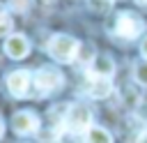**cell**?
Segmentation results:
<instances>
[{"mask_svg":"<svg viewBox=\"0 0 147 143\" xmlns=\"http://www.w3.org/2000/svg\"><path fill=\"white\" fill-rule=\"evenodd\" d=\"M80 51V44L71 35H53L48 42V55L57 62H74Z\"/></svg>","mask_w":147,"mask_h":143,"instance_id":"6da1fadb","label":"cell"},{"mask_svg":"<svg viewBox=\"0 0 147 143\" xmlns=\"http://www.w3.org/2000/svg\"><path fill=\"white\" fill-rule=\"evenodd\" d=\"M92 127V111L83 104H71L64 113V131L83 134Z\"/></svg>","mask_w":147,"mask_h":143,"instance_id":"7a4b0ae2","label":"cell"},{"mask_svg":"<svg viewBox=\"0 0 147 143\" xmlns=\"http://www.w3.org/2000/svg\"><path fill=\"white\" fill-rule=\"evenodd\" d=\"M142 32H145V21L133 12H122L115 18V35H119L122 39H136Z\"/></svg>","mask_w":147,"mask_h":143,"instance_id":"3957f363","label":"cell"},{"mask_svg":"<svg viewBox=\"0 0 147 143\" xmlns=\"http://www.w3.org/2000/svg\"><path fill=\"white\" fill-rule=\"evenodd\" d=\"M32 81L37 85V95H51L62 88V74L55 67H39Z\"/></svg>","mask_w":147,"mask_h":143,"instance_id":"277c9868","label":"cell"},{"mask_svg":"<svg viewBox=\"0 0 147 143\" xmlns=\"http://www.w3.org/2000/svg\"><path fill=\"white\" fill-rule=\"evenodd\" d=\"M30 85H32V74L28 69H16V72H11L7 76V90L16 99H23L30 92Z\"/></svg>","mask_w":147,"mask_h":143,"instance_id":"5b68a950","label":"cell"},{"mask_svg":"<svg viewBox=\"0 0 147 143\" xmlns=\"http://www.w3.org/2000/svg\"><path fill=\"white\" fill-rule=\"evenodd\" d=\"M11 129L18 136H32V134L39 131V118L32 111H18L11 118Z\"/></svg>","mask_w":147,"mask_h":143,"instance_id":"8992f818","label":"cell"},{"mask_svg":"<svg viewBox=\"0 0 147 143\" xmlns=\"http://www.w3.org/2000/svg\"><path fill=\"white\" fill-rule=\"evenodd\" d=\"M5 53L14 60H21L30 53V42L25 35H9L7 42H5Z\"/></svg>","mask_w":147,"mask_h":143,"instance_id":"52a82bcc","label":"cell"},{"mask_svg":"<svg viewBox=\"0 0 147 143\" xmlns=\"http://www.w3.org/2000/svg\"><path fill=\"white\" fill-rule=\"evenodd\" d=\"M115 74V65L108 55H96L92 58V65H90V76H96V78H110Z\"/></svg>","mask_w":147,"mask_h":143,"instance_id":"ba28073f","label":"cell"},{"mask_svg":"<svg viewBox=\"0 0 147 143\" xmlns=\"http://www.w3.org/2000/svg\"><path fill=\"white\" fill-rule=\"evenodd\" d=\"M110 92H113V83H110V78H96V76H90L87 95H90L92 99H106Z\"/></svg>","mask_w":147,"mask_h":143,"instance_id":"9c48e42d","label":"cell"},{"mask_svg":"<svg viewBox=\"0 0 147 143\" xmlns=\"http://www.w3.org/2000/svg\"><path fill=\"white\" fill-rule=\"evenodd\" d=\"M85 138H87V143H113V136L108 134V129L94 127V125L85 131Z\"/></svg>","mask_w":147,"mask_h":143,"instance_id":"30bf717a","label":"cell"},{"mask_svg":"<svg viewBox=\"0 0 147 143\" xmlns=\"http://www.w3.org/2000/svg\"><path fill=\"white\" fill-rule=\"evenodd\" d=\"M11 18H9V14L2 9V5H0V37H9V32H11Z\"/></svg>","mask_w":147,"mask_h":143,"instance_id":"8fae6325","label":"cell"},{"mask_svg":"<svg viewBox=\"0 0 147 143\" xmlns=\"http://www.w3.org/2000/svg\"><path fill=\"white\" fill-rule=\"evenodd\" d=\"M133 76H136V81H138L140 85H147V60H142V62H138V65H136Z\"/></svg>","mask_w":147,"mask_h":143,"instance_id":"7c38bea8","label":"cell"},{"mask_svg":"<svg viewBox=\"0 0 147 143\" xmlns=\"http://www.w3.org/2000/svg\"><path fill=\"white\" fill-rule=\"evenodd\" d=\"M90 9L92 12H99V14H106L110 7H113V0H87Z\"/></svg>","mask_w":147,"mask_h":143,"instance_id":"4fadbf2b","label":"cell"},{"mask_svg":"<svg viewBox=\"0 0 147 143\" xmlns=\"http://www.w3.org/2000/svg\"><path fill=\"white\" fill-rule=\"evenodd\" d=\"M9 7H11L14 12L23 14V12H28V7H30V0H9Z\"/></svg>","mask_w":147,"mask_h":143,"instance_id":"5bb4252c","label":"cell"},{"mask_svg":"<svg viewBox=\"0 0 147 143\" xmlns=\"http://www.w3.org/2000/svg\"><path fill=\"white\" fill-rule=\"evenodd\" d=\"M140 53L147 58V37H145V39H142V44H140Z\"/></svg>","mask_w":147,"mask_h":143,"instance_id":"9a60e30c","label":"cell"},{"mask_svg":"<svg viewBox=\"0 0 147 143\" xmlns=\"http://www.w3.org/2000/svg\"><path fill=\"white\" fill-rule=\"evenodd\" d=\"M2 134H5V122L0 120V138H2Z\"/></svg>","mask_w":147,"mask_h":143,"instance_id":"2e32d148","label":"cell"},{"mask_svg":"<svg viewBox=\"0 0 147 143\" xmlns=\"http://www.w3.org/2000/svg\"><path fill=\"white\" fill-rule=\"evenodd\" d=\"M136 2H138L140 7H147V0H136Z\"/></svg>","mask_w":147,"mask_h":143,"instance_id":"e0dca14e","label":"cell"}]
</instances>
